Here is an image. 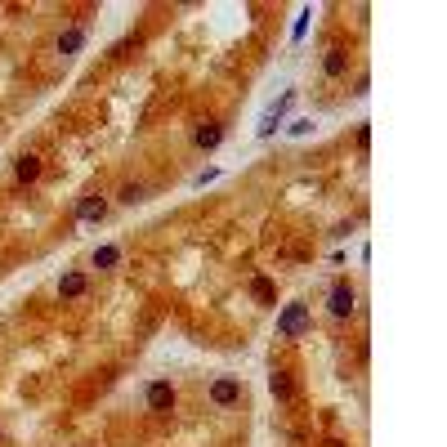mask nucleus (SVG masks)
Listing matches in <instances>:
<instances>
[{
	"label": "nucleus",
	"mask_w": 447,
	"mask_h": 447,
	"mask_svg": "<svg viewBox=\"0 0 447 447\" xmlns=\"http://www.w3.org/2000/svg\"><path fill=\"white\" fill-rule=\"evenodd\" d=\"M269 389H273V398L291 403V376H287V372H273V376H269Z\"/></svg>",
	"instance_id": "11"
},
{
	"label": "nucleus",
	"mask_w": 447,
	"mask_h": 447,
	"mask_svg": "<svg viewBox=\"0 0 447 447\" xmlns=\"http://www.w3.org/2000/svg\"><path fill=\"white\" fill-rule=\"evenodd\" d=\"M309 130H313V121H309V117H300V121H291V135H296V139H304V135H309Z\"/></svg>",
	"instance_id": "16"
},
{
	"label": "nucleus",
	"mask_w": 447,
	"mask_h": 447,
	"mask_svg": "<svg viewBox=\"0 0 447 447\" xmlns=\"http://www.w3.org/2000/svg\"><path fill=\"white\" fill-rule=\"evenodd\" d=\"M175 407V385L170 380H152L148 385V412H170Z\"/></svg>",
	"instance_id": "3"
},
{
	"label": "nucleus",
	"mask_w": 447,
	"mask_h": 447,
	"mask_svg": "<svg viewBox=\"0 0 447 447\" xmlns=\"http://www.w3.org/2000/svg\"><path fill=\"white\" fill-rule=\"evenodd\" d=\"M327 309H331V318H354V309H358L354 287H349V282H336L331 296H327Z\"/></svg>",
	"instance_id": "2"
},
{
	"label": "nucleus",
	"mask_w": 447,
	"mask_h": 447,
	"mask_svg": "<svg viewBox=\"0 0 447 447\" xmlns=\"http://www.w3.org/2000/svg\"><path fill=\"white\" fill-rule=\"evenodd\" d=\"M322 68H327V76H345V50H327V63H322Z\"/></svg>",
	"instance_id": "13"
},
{
	"label": "nucleus",
	"mask_w": 447,
	"mask_h": 447,
	"mask_svg": "<svg viewBox=\"0 0 447 447\" xmlns=\"http://www.w3.org/2000/svg\"><path fill=\"white\" fill-rule=\"evenodd\" d=\"M193 144H197V148H206V152L220 148V144H224V126H220V121H202V126L193 130Z\"/></svg>",
	"instance_id": "6"
},
{
	"label": "nucleus",
	"mask_w": 447,
	"mask_h": 447,
	"mask_svg": "<svg viewBox=\"0 0 447 447\" xmlns=\"http://www.w3.org/2000/svg\"><path fill=\"white\" fill-rule=\"evenodd\" d=\"M81 45H85V32H81V27H68V32L59 36V54H63V59L81 54Z\"/></svg>",
	"instance_id": "8"
},
{
	"label": "nucleus",
	"mask_w": 447,
	"mask_h": 447,
	"mask_svg": "<svg viewBox=\"0 0 447 447\" xmlns=\"http://www.w3.org/2000/svg\"><path fill=\"white\" fill-rule=\"evenodd\" d=\"M117 264H121L117 246H99V251H94V269H117Z\"/></svg>",
	"instance_id": "12"
},
{
	"label": "nucleus",
	"mask_w": 447,
	"mask_h": 447,
	"mask_svg": "<svg viewBox=\"0 0 447 447\" xmlns=\"http://www.w3.org/2000/svg\"><path fill=\"white\" fill-rule=\"evenodd\" d=\"M144 197H148V188H144V184H126V188H121V202H126V206L144 202Z\"/></svg>",
	"instance_id": "14"
},
{
	"label": "nucleus",
	"mask_w": 447,
	"mask_h": 447,
	"mask_svg": "<svg viewBox=\"0 0 447 447\" xmlns=\"http://www.w3.org/2000/svg\"><path fill=\"white\" fill-rule=\"evenodd\" d=\"M211 398H215V403H220V407H233L237 398H242V385H237L233 376H220V380H215V385H211Z\"/></svg>",
	"instance_id": "7"
},
{
	"label": "nucleus",
	"mask_w": 447,
	"mask_h": 447,
	"mask_svg": "<svg viewBox=\"0 0 447 447\" xmlns=\"http://www.w3.org/2000/svg\"><path fill=\"white\" fill-rule=\"evenodd\" d=\"M251 291H255V300L273 304V287H269V278H255V282H251Z\"/></svg>",
	"instance_id": "15"
},
{
	"label": "nucleus",
	"mask_w": 447,
	"mask_h": 447,
	"mask_svg": "<svg viewBox=\"0 0 447 447\" xmlns=\"http://www.w3.org/2000/svg\"><path fill=\"white\" fill-rule=\"evenodd\" d=\"M278 331L287 340H300L304 331H309V309H304V304H287V309L278 313Z\"/></svg>",
	"instance_id": "1"
},
{
	"label": "nucleus",
	"mask_w": 447,
	"mask_h": 447,
	"mask_svg": "<svg viewBox=\"0 0 447 447\" xmlns=\"http://www.w3.org/2000/svg\"><path fill=\"white\" fill-rule=\"evenodd\" d=\"M291 103H296V94H291V90L282 94L278 103H269V112H264V121H260V139H269L273 130H278V121L287 117V108H291Z\"/></svg>",
	"instance_id": "4"
},
{
	"label": "nucleus",
	"mask_w": 447,
	"mask_h": 447,
	"mask_svg": "<svg viewBox=\"0 0 447 447\" xmlns=\"http://www.w3.org/2000/svg\"><path fill=\"white\" fill-rule=\"evenodd\" d=\"M59 296H63V300L85 296V273H63V278H59Z\"/></svg>",
	"instance_id": "9"
},
{
	"label": "nucleus",
	"mask_w": 447,
	"mask_h": 447,
	"mask_svg": "<svg viewBox=\"0 0 447 447\" xmlns=\"http://www.w3.org/2000/svg\"><path fill=\"white\" fill-rule=\"evenodd\" d=\"M103 215H108V202H103L99 193H90V197H81V202H76V220H85V224H99Z\"/></svg>",
	"instance_id": "5"
},
{
	"label": "nucleus",
	"mask_w": 447,
	"mask_h": 447,
	"mask_svg": "<svg viewBox=\"0 0 447 447\" xmlns=\"http://www.w3.org/2000/svg\"><path fill=\"white\" fill-rule=\"evenodd\" d=\"M36 175H41V161H36V157H18V166H14V179H18V184H32Z\"/></svg>",
	"instance_id": "10"
}]
</instances>
